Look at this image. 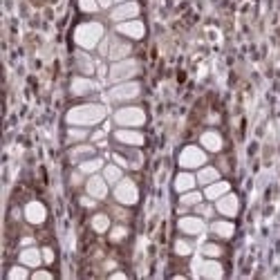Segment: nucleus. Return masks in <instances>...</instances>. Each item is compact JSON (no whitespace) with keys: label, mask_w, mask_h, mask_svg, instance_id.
<instances>
[{"label":"nucleus","mask_w":280,"mask_h":280,"mask_svg":"<svg viewBox=\"0 0 280 280\" xmlns=\"http://www.w3.org/2000/svg\"><path fill=\"white\" fill-rule=\"evenodd\" d=\"M103 119H106V106H101V103H83L67 112L70 126H97Z\"/></svg>","instance_id":"1"},{"label":"nucleus","mask_w":280,"mask_h":280,"mask_svg":"<svg viewBox=\"0 0 280 280\" xmlns=\"http://www.w3.org/2000/svg\"><path fill=\"white\" fill-rule=\"evenodd\" d=\"M103 38V25L101 23H83L74 32V43L81 50H95Z\"/></svg>","instance_id":"2"},{"label":"nucleus","mask_w":280,"mask_h":280,"mask_svg":"<svg viewBox=\"0 0 280 280\" xmlns=\"http://www.w3.org/2000/svg\"><path fill=\"white\" fill-rule=\"evenodd\" d=\"M139 74V63L132 59H123V61H115L110 65V72H108V81L110 83H126L130 81L132 76Z\"/></svg>","instance_id":"3"},{"label":"nucleus","mask_w":280,"mask_h":280,"mask_svg":"<svg viewBox=\"0 0 280 280\" xmlns=\"http://www.w3.org/2000/svg\"><path fill=\"white\" fill-rule=\"evenodd\" d=\"M115 121L121 128H137L146 121V115H144L142 108H121L115 112Z\"/></svg>","instance_id":"4"},{"label":"nucleus","mask_w":280,"mask_h":280,"mask_svg":"<svg viewBox=\"0 0 280 280\" xmlns=\"http://www.w3.org/2000/svg\"><path fill=\"white\" fill-rule=\"evenodd\" d=\"M139 92H142L139 83L126 81V83H117V85L108 92V97H110V101H130V99H137Z\"/></svg>","instance_id":"5"},{"label":"nucleus","mask_w":280,"mask_h":280,"mask_svg":"<svg viewBox=\"0 0 280 280\" xmlns=\"http://www.w3.org/2000/svg\"><path fill=\"white\" fill-rule=\"evenodd\" d=\"M206 164V153L198 146H186L179 153V166L181 168H200Z\"/></svg>","instance_id":"6"},{"label":"nucleus","mask_w":280,"mask_h":280,"mask_svg":"<svg viewBox=\"0 0 280 280\" xmlns=\"http://www.w3.org/2000/svg\"><path fill=\"white\" fill-rule=\"evenodd\" d=\"M115 198L121 202V204H126V206L137 204L139 191H137V186H134V181H132V179H121V181H117V186H115Z\"/></svg>","instance_id":"7"},{"label":"nucleus","mask_w":280,"mask_h":280,"mask_svg":"<svg viewBox=\"0 0 280 280\" xmlns=\"http://www.w3.org/2000/svg\"><path fill=\"white\" fill-rule=\"evenodd\" d=\"M117 32L128 36V38H144V34H146V27H144L142 20H123V23L117 25Z\"/></svg>","instance_id":"8"},{"label":"nucleus","mask_w":280,"mask_h":280,"mask_svg":"<svg viewBox=\"0 0 280 280\" xmlns=\"http://www.w3.org/2000/svg\"><path fill=\"white\" fill-rule=\"evenodd\" d=\"M195 273H200V276H204V278H222L224 276V269H222V264L220 262H215V260H204V262H195Z\"/></svg>","instance_id":"9"},{"label":"nucleus","mask_w":280,"mask_h":280,"mask_svg":"<svg viewBox=\"0 0 280 280\" xmlns=\"http://www.w3.org/2000/svg\"><path fill=\"white\" fill-rule=\"evenodd\" d=\"M85 191L87 195H92L95 200H103L108 195V181L106 177H99V175H92L85 184Z\"/></svg>","instance_id":"10"},{"label":"nucleus","mask_w":280,"mask_h":280,"mask_svg":"<svg viewBox=\"0 0 280 280\" xmlns=\"http://www.w3.org/2000/svg\"><path fill=\"white\" fill-rule=\"evenodd\" d=\"M217 204H215V209L220 211L222 215H226V217H233V215H238V209H240V202H238L236 195H231V193H226V195H222L220 200H215Z\"/></svg>","instance_id":"11"},{"label":"nucleus","mask_w":280,"mask_h":280,"mask_svg":"<svg viewBox=\"0 0 280 280\" xmlns=\"http://www.w3.org/2000/svg\"><path fill=\"white\" fill-rule=\"evenodd\" d=\"M137 14H139V5L137 3H121L119 7L112 12V20H117V23H123V20H132V18H137Z\"/></svg>","instance_id":"12"},{"label":"nucleus","mask_w":280,"mask_h":280,"mask_svg":"<svg viewBox=\"0 0 280 280\" xmlns=\"http://www.w3.org/2000/svg\"><path fill=\"white\" fill-rule=\"evenodd\" d=\"M177 226H179V231L189 233V236H200V233L204 231V222H202V217H195V215L179 217Z\"/></svg>","instance_id":"13"},{"label":"nucleus","mask_w":280,"mask_h":280,"mask_svg":"<svg viewBox=\"0 0 280 280\" xmlns=\"http://www.w3.org/2000/svg\"><path fill=\"white\" fill-rule=\"evenodd\" d=\"M25 217H27L29 224H43L45 217H48V211H45V206L40 202H29L25 206Z\"/></svg>","instance_id":"14"},{"label":"nucleus","mask_w":280,"mask_h":280,"mask_svg":"<svg viewBox=\"0 0 280 280\" xmlns=\"http://www.w3.org/2000/svg\"><path fill=\"white\" fill-rule=\"evenodd\" d=\"M115 139L121 144H128V146H142L144 144V134L137 130H130V128H121V130L115 132Z\"/></svg>","instance_id":"15"},{"label":"nucleus","mask_w":280,"mask_h":280,"mask_svg":"<svg viewBox=\"0 0 280 280\" xmlns=\"http://www.w3.org/2000/svg\"><path fill=\"white\" fill-rule=\"evenodd\" d=\"M70 90H72V95H74V97H83V95H90L92 90H97V85H95V81H92V79L76 76V79H72Z\"/></svg>","instance_id":"16"},{"label":"nucleus","mask_w":280,"mask_h":280,"mask_svg":"<svg viewBox=\"0 0 280 280\" xmlns=\"http://www.w3.org/2000/svg\"><path fill=\"white\" fill-rule=\"evenodd\" d=\"M126 56H130V45L123 40L112 38L110 40V50H108V59L110 61H123Z\"/></svg>","instance_id":"17"},{"label":"nucleus","mask_w":280,"mask_h":280,"mask_svg":"<svg viewBox=\"0 0 280 280\" xmlns=\"http://www.w3.org/2000/svg\"><path fill=\"white\" fill-rule=\"evenodd\" d=\"M20 262H23L25 267H40V262H43V251H38V249H34V247L23 249Z\"/></svg>","instance_id":"18"},{"label":"nucleus","mask_w":280,"mask_h":280,"mask_svg":"<svg viewBox=\"0 0 280 280\" xmlns=\"http://www.w3.org/2000/svg\"><path fill=\"white\" fill-rule=\"evenodd\" d=\"M229 189H231V186H229V181H220V179H217V181H213V184H209V186H206L204 195H206L209 200H220L222 195H226V193H229Z\"/></svg>","instance_id":"19"},{"label":"nucleus","mask_w":280,"mask_h":280,"mask_svg":"<svg viewBox=\"0 0 280 280\" xmlns=\"http://www.w3.org/2000/svg\"><path fill=\"white\" fill-rule=\"evenodd\" d=\"M202 146H204L206 150H211V153H217V150L222 148V137H220V132L206 130L204 134H202Z\"/></svg>","instance_id":"20"},{"label":"nucleus","mask_w":280,"mask_h":280,"mask_svg":"<svg viewBox=\"0 0 280 280\" xmlns=\"http://www.w3.org/2000/svg\"><path fill=\"white\" fill-rule=\"evenodd\" d=\"M195 181L198 179L191 173H179L177 177H175V191H177V193H189V191H193Z\"/></svg>","instance_id":"21"},{"label":"nucleus","mask_w":280,"mask_h":280,"mask_svg":"<svg viewBox=\"0 0 280 280\" xmlns=\"http://www.w3.org/2000/svg\"><path fill=\"white\" fill-rule=\"evenodd\" d=\"M211 231H213L215 236H220V238H231L233 231H236V226H233L231 222L217 220V222H213V224H211Z\"/></svg>","instance_id":"22"},{"label":"nucleus","mask_w":280,"mask_h":280,"mask_svg":"<svg viewBox=\"0 0 280 280\" xmlns=\"http://www.w3.org/2000/svg\"><path fill=\"white\" fill-rule=\"evenodd\" d=\"M76 65H79V70L83 72V74H92V72H95V67H97L95 61H92L85 52H76Z\"/></svg>","instance_id":"23"},{"label":"nucleus","mask_w":280,"mask_h":280,"mask_svg":"<svg viewBox=\"0 0 280 280\" xmlns=\"http://www.w3.org/2000/svg\"><path fill=\"white\" fill-rule=\"evenodd\" d=\"M220 179V173H217L215 168H211V166H206V168H202L200 173H198V181L202 186H209V184H213V181Z\"/></svg>","instance_id":"24"},{"label":"nucleus","mask_w":280,"mask_h":280,"mask_svg":"<svg viewBox=\"0 0 280 280\" xmlns=\"http://www.w3.org/2000/svg\"><path fill=\"white\" fill-rule=\"evenodd\" d=\"M103 177H106L108 184H117V181H121V168L115 164H108V166H103Z\"/></svg>","instance_id":"25"},{"label":"nucleus","mask_w":280,"mask_h":280,"mask_svg":"<svg viewBox=\"0 0 280 280\" xmlns=\"http://www.w3.org/2000/svg\"><path fill=\"white\" fill-rule=\"evenodd\" d=\"M103 168V162L101 159H85V162H81V166H79V170L81 173H85V175H95L97 170H101Z\"/></svg>","instance_id":"26"},{"label":"nucleus","mask_w":280,"mask_h":280,"mask_svg":"<svg viewBox=\"0 0 280 280\" xmlns=\"http://www.w3.org/2000/svg\"><path fill=\"white\" fill-rule=\"evenodd\" d=\"M108 226H110V217H108V215L99 213V215H95V217H92V229H95L97 233L108 231Z\"/></svg>","instance_id":"27"},{"label":"nucleus","mask_w":280,"mask_h":280,"mask_svg":"<svg viewBox=\"0 0 280 280\" xmlns=\"http://www.w3.org/2000/svg\"><path fill=\"white\" fill-rule=\"evenodd\" d=\"M200 202H202V195H200V193H195V191L181 193V198H179V204H181V206H198Z\"/></svg>","instance_id":"28"},{"label":"nucleus","mask_w":280,"mask_h":280,"mask_svg":"<svg viewBox=\"0 0 280 280\" xmlns=\"http://www.w3.org/2000/svg\"><path fill=\"white\" fill-rule=\"evenodd\" d=\"M90 155H95V146H76V148H72V153H70V157L74 159H83V157H90Z\"/></svg>","instance_id":"29"},{"label":"nucleus","mask_w":280,"mask_h":280,"mask_svg":"<svg viewBox=\"0 0 280 280\" xmlns=\"http://www.w3.org/2000/svg\"><path fill=\"white\" fill-rule=\"evenodd\" d=\"M202 253L209 258H220L222 256V247L220 245H213V242H206L204 247H202Z\"/></svg>","instance_id":"30"},{"label":"nucleus","mask_w":280,"mask_h":280,"mask_svg":"<svg viewBox=\"0 0 280 280\" xmlns=\"http://www.w3.org/2000/svg\"><path fill=\"white\" fill-rule=\"evenodd\" d=\"M191 251H193L191 242H186V240H177V242H175V253H179V256H191Z\"/></svg>","instance_id":"31"},{"label":"nucleus","mask_w":280,"mask_h":280,"mask_svg":"<svg viewBox=\"0 0 280 280\" xmlns=\"http://www.w3.org/2000/svg\"><path fill=\"white\" fill-rule=\"evenodd\" d=\"M29 273H27V269H25V264L23 267H14V269H9V280H25Z\"/></svg>","instance_id":"32"},{"label":"nucleus","mask_w":280,"mask_h":280,"mask_svg":"<svg viewBox=\"0 0 280 280\" xmlns=\"http://www.w3.org/2000/svg\"><path fill=\"white\" fill-rule=\"evenodd\" d=\"M85 137H87V132L83 130V128H70V132H67V139H70V142H83Z\"/></svg>","instance_id":"33"},{"label":"nucleus","mask_w":280,"mask_h":280,"mask_svg":"<svg viewBox=\"0 0 280 280\" xmlns=\"http://www.w3.org/2000/svg\"><path fill=\"white\" fill-rule=\"evenodd\" d=\"M79 7L83 9V12L92 14V12H97V9H99V0H79Z\"/></svg>","instance_id":"34"},{"label":"nucleus","mask_w":280,"mask_h":280,"mask_svg":"<svg viewBox=\"0 0 280 280\" xmlns=\"http://www.w3.org/2000/svg\"><path fill=\"white\" fill-rule=\"evenodd\" d=\"M123 236H126V226H117V229L112 231V240H121Z\"/></svg>","instance_id":"35"},{"label":"nucleus","mask_w":280,"mask_h":280,"mask_svg":"<svg viewBox=\"0 0 280 280\" xmlns=\"http://www.w3.org/2000/svg\"><path fill=\"white\" fill-rule=\"evenodd\" d=\"M52 273L50 271H34V280H50Z\"/></svg>","instance_id":"36"},{"label":"nucleus","mask_w":280,"mask_h":280,"mask_svg":"<svg viewBox=\"0 0 280 280\" xmlns=\"http://www.w3.org/2000/svg\"><path fill=\"white\" fill-rule=\"evenodd\" d=\"M43 260L45 262H54V251H52V249H43Z\"/></svg>","instance_id":"37"},{"label":"nucleus","mask_w":280,"mask_h":280,"mask_svg":"<svg viewBox=\"0 0 280 280\" xmlns=\"http://www.w3.org/2000/svg\"><path fill=\"white\" fill-rule=\"evenodd\" d=\"M81 204H83V206H95V198H92V195H90V198H83Z\"/></svg>","instance_id":"38"},{"label":"nucleus","mask_w":280,"mask_h":280,"mask_svg":"<svg viewBox=\"0 0 280 280\" xmlns=\"http://www.w3.org/2000/svg\"><path fill=\"white\" fill-rule=\"evenodd\" d=\"M112 280H126V273H121V271H117V273H112L110 276Z\"/></svg>","instance_id":"39"},{"label":"nucleus","mask_w":280,"mask_h":280,"mask_svg":"<svg viewBox=\"0 0 280 280\" xmlns=\"http://www.w3.org/2000/svg\"><path fill=\"white\" fill-rule=\"evenodd\" d=\"M110 3H112V0H99L101 7H110Z\"/></svg>","instance_id":"40"},{"label":"nucleus","mask_w":280,"mask_h":280,"mask_svg":"<svg viewBox=\"0 0 280 280\" xmlns=\"http://www.w3.org/2000/svg\"><path fill=\"white\" fill-rule=\"evenodd\" d=\"M117 3H128V0H117Z\"/></svg>","instance_id":"41"}]
</instances>
